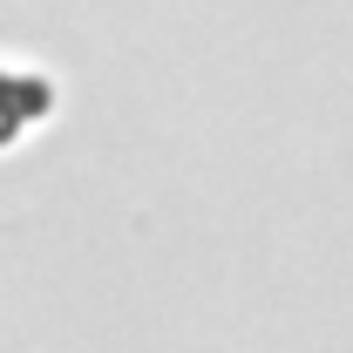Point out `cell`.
Wrapping results in <instances>:
<instances>
[{
	"instance_id": "1",
	"label": "cell",
	"mask_w": 353,
	"mask_h": 353,
	"mask_svg": "<svg viewBox=\"0 0 353 353\" xmlns=\"http://www.w3.org/2000/svg\"><path fill=\"white\" fill-rule=\"evenodd\" d=\"M54 102H61V88L41 61H0V150L28 143L54 116Z\"/></svg>"
}]
</instances>
